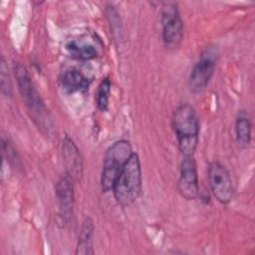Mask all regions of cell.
Masks as SVG:
<instances>
[{
	"instance_id": "52a82bcc",
	"label": "cell",
	"mask_w": 255,
	"mask_h": 255,
	"mask_svg": "<svg viewBox=\"0 0 255 255\" xmlns=\"http://www.w3.org/2000/svg\"><path fill=\"white\" fill-rule=\"evenodd\" d=\"M208 181L214 197L221 203H228L233 197V184L228 170L221 163L213 161L208 166Z\"/></svg>"
},
{
	"instance_id": "8fae6325",
	"label": "cell",
	"mask_w": 255,
	"mask_h": 255,
	"mask_svg": "<svg viewBox=\"0 0 255 255\" xmlns=\"http://www.w3.org/2000/svg\"><path fill=\"white\" fill-rule=\"evenodd\" d=\"M61 85L66 93L72 94L76 92H84L89 87V80L78 70H67L62 78Z\"/></svg>"
},
{
	"instance_id": "ba28073f",
	"label": "cell",
	"mask_w": 255,
	"mask_h": 255,
	"mask_svg": "<svg viewBox=\"0 0 255 255\" xmlns=\"http://www.w3.org/2000/svg\"><path fill=\"white\" fill-rule=\"evenodd\" d=\"M177 186L181 196L187 200H193L198 196V176L193 156H184L182 159Z\"/></svg>"
},
{
	"instance_id": "5b68a950",
	"label": "cell",
	"mask_w": 255,
	"mask_h": 255,
	"mask_svg": "<svg viewBox=\"0 0 255 255\" xmlns=\"http://www.w3.org/2000/svg\"><path fill=\"white\" fill-rule=\"evenodd\" d=\"M217 57L218 53L215 47L205 48L201 53L188 79V87L192 93L199 94L208 86L215 70Z\"/></svg>"
},
{
	"instance_id": "8992f818",
	"label": "cell",
	"mask_w": 255,
	"mask_h": 255,
	"mask_svg": "<svg viewBox=\"0 0 255 255\" xmlns=\"http://www.w3.org/2000/svg\"><path fill=\"white\" fill-rule=\"evenodd\" d=\"M162 38L167 48H177L182 40L183 25L175 3H165L161 12Z\"/></svg>"
},
{
	"instance_id": "5bb4252c",
	"label": "cell",
	"mask_w": 255,
	"mask_h": 255,
	"mask_svg": "<svg viewBox=\"0 0 255 255\" xmlns=\"http://www.w3.org/2000/svg\"><path fill=\"white\" fill-rule=\"evenodd\" d=\"M67 50L72 57L80 60H90L97 57V51L92 45L79 44L77 42H70L67 45Z\"/></svg>"
},
{
	"instance_id": "9c48e42d",
	"label": "cell",
	"mask_w": 255,
	"mask_h": 255,
	"mask_svg": "<svg viewBox=\"0 0 255 255\" xmlns=\"http://www.w3.org/2000/svg\"><path fill=\"white\" fill-rule=\"evenodd\" d=\"M73 178L66 173L56 184V195L59 204L60 216L65 222H69L73 214L74 184Z\"/></svg>"
},
{
	"instance_id": "2e32d148",
	"label": "cell",
	"mask_w": 255,
	"mask_h": 255,
	"mask_svg": "<svg viewBox=\"0 0 255 255\" xmlns=\"http://www.w3.org/2000/svg\"><path fill=\"white\" fill-rule=\"evenodd\" d=\"M1 90H2V93L5 95V96H10L11 95V83H10V79H9V76H8V69L6 67V64H5V60L4 58L2 57V61H1Z\"/></svg>"
},
{
	"instance_id": "9a60e30c",
	"label": "cell",
	"mask_w": 255,
	"mask_h": 255,
	"mask_svg": "<svg viewBox=\"0 0 255 255\" xmlns=\"http://www.w3.org/2000/svg\"><path fill=\"white\" fill-rule=\"evenodd\" d=\"M110 92H111V81L108 78H106L100 84L98 93H97V106H98V109L102 112H105L108 109Z\"/></svg>"
},
{
	"instance_id": "7a4b0ae2",
	"label": "cell",
	"mask_w": 255,
	"mask_h": 255,
	"mask_svg": "<svg viewBox=\"0 0 255 255\" xmlns=\"http://www.w3.org/2000/svg\"><path fill=\"white\" fill-rule=\"evenodd\" d=\"M115 198L122 206L131 204L141 191V167L138 155L132 152L112 188Z\"/></svg>"
},
{
	"instance_id": "30bf717a",
	"label": "cell",
	"mask_w": 255,
	"mask_h": 255,
	"mask_svg": "<svg viewBox=\"0 0 255 255\" xmlns=\"http://www.w3.org/2000/svg\"><path fill=\"white\" fill-rule=\"evenodd\" d=\"M62 152L67 168V173L73 179H80L83 175V161L75 142L66 136L63 140Z\"/></svg>"
},
{
	"instance_id": "6da1fadb",
	"label": "cell",
	"mask_w": 255,
	"mask_h": 255,
	"mask_svg": "<svg viewBox=\"0 0 255 255\" xmlns=\"http://www.w3.org/2000/svg\"><path fill=\"white\" fill-rule=\"evenodd\" d=\"M173 128L181 153L184 156H193L198 143L199 120L190 105L182 104L175 110Z\"/></svg>"
},
{
	"instance_id": "4fadbf2b",
	"label": "cell",
	"mask_w": 255,
	"mask_h": 255,
	"mask_svg": "<svg viewBox=\"0 0 255 255\" xmlns=\"http://www.w3.org/2000/svg\"><path fill=\"white\" fill-rule=\"evenodd\" d=\"M251 123L245 113L238 114L235 121V133L238 144L241 147H247L251 141Z\"/></svg>"
},
{
	"instance_id": "7c38bea8",
	"label": "cell",
	"mask_w": 255,
	"mask_h": 255,
	"mask_svg": "<svg viewBox=\"0 0 255 255\" xmlns=\"http://www.w3.org/2000/svg\"><path fill=\"white\" fill-rule=\"evenodd\" d=\"M94 231H95V226H94L92 219L86 218L83 221V224L81 227L76 254L89 255V254L94 253V251H93Z\"/></svg>"
},
{
	"instance_id": "3957f363",
	"label": "cell",
	"mask_w": 255,
	"mask_h": 255,
	"mask_svg": "<svg viewBox=\"0 0 255 255\" xmlns=\"http://www.w3.org/2000/svg\"><path fill=\"white\" fill-rule=\"evenodd\" d=\"M131 154V145L125 139L116 141L107 149L101 177V185L104 191H109L113 188L117 177Z\"/></svg>"
},
{
	"instance_id": "277c9868",
	"label": "cell",
	"mask_w": 255,
	"mask_h": 255,
	"mask_svg": "<svg viewBox=\"0 0 255 255\" xmlns=\"http://www.w3.org/2000/svg\"><path fill=\"white\" fill-rule=\"evenodd\" d=\"M14 74L20 94L30 113L32 114L34 121L39 126H44L47 120L46 109L33 85V82L31 81L26 68L20 63H14Z\"/></svg>"
}]
</instances>
